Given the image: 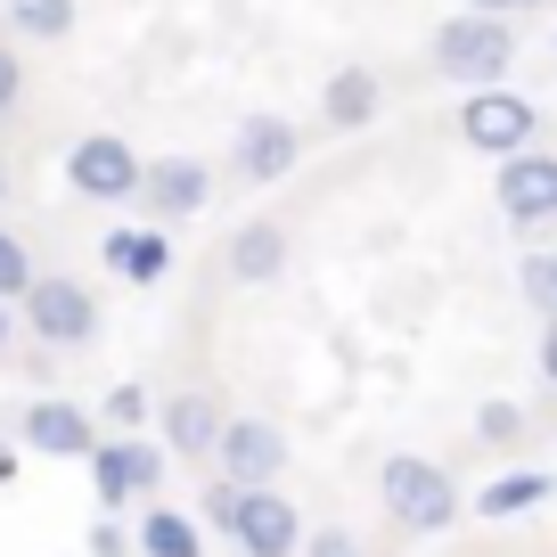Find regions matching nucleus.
Returning <instances> with one entry per match:
<instances>
[{
  "label": "nucleus",
  "mask_w": 557,
  "mask_h": 557,
  "mask_svg": "<svg viewBox=\"0 0 557 557\" xmlns=\"http://www.w3.org/2000/svg\"><path fill=\"white\" fill-rule=\"evenodd\" d=\"M508 66H517V34H508L500 17H468V9H459L451 25H435V74L459 83L468 99L475 90H500Z\"/></svg>",
  "instance_id": "f257e3e1"
},
{
  "label": "nucleus",
  "mask_w": 557,
  "mask_h": 557,
  "mask_svg": "<svg viewBox=\"0 0 557 557\" xmlns=\"http://www.w3.org/2000/svg\"><path fill=\"white\" fill-rule=\"evenodd\" d=\"M377 492H385V508H394V524H410V533H443V524L459 517V484L435 468V459H418V451L385 459Z\"/></svg>",
  "instance_id": "f03ea898"
},
{
  "label": "nucleus",
  "mask_w": 557,
  "mask_h": 557,
  "mask_svg": "<svg viewBox=\"0 0 557 557\" xmlns=\"http://www.w3.org/2000/svg\"><path fill=\"white\" fill-rule=\"evenodd\" d=\"M533 132H541V115H533V99H517V90H475L468 107H459V139H468L475 157H524L533 148Z\"/></svg>",
  "instance_id": "7ed1b4c3"
},
{
  "label": "nucleus",
  "mask_w": 557,
  "mask_h": 557,
  "mask_svg": "<svg viewBox=\"0 0 557 557\" xmlns=\"http://www.w3.org/2000/svg\"><path fill=\"white\" fill-rule=\"evenodd\" d=\"M66 181L90 197V206H123V197H139V181H148V164L123 148L115 132H83L66 148Z\"/></svg>",
  "instance_id": "20e7f679"
},
{
  "label": "nucleus",
  "mask_w": 557,
  "mask_h": 557,
  "mask_svg": "<svg viewBox=\"0 0 557 557\" xmlns=\"http://www.w3.org/2000/svg\"><path fill=\"white\" fill-rule=\"evenodd\" d=\"M230 541H238L246 557H296L304 541V508L287 500L278 484H246V500H238V524H230Z\"/></svg>",
  "instance_id": "39448f33"
},
{
  "label": "nucleus",
  "mask_w": 557,
  "mask_h": 557,
  "mask_svg": "<svg viewBox=\"0 0 557 557\" xmlns=\"http://www.w3.org/2000/svg\"><path fill=\"white\" fill-rule=\"evenodd\" d=\"M164 484V451L139 435H107L99 451H90V492H99V508H123V500H148V492Z\"/></svg>",
  "instance_id": "423d86ee"
},
{
  "label": "nucleus",
  "mask_w": 557,
  "mask_h": 557,
  "mask_svg": "<svg viewBox=\"0 0 557 557\" xmlns=\"http://www.w3.org/2000/svg\"><path fill=\"white\" fill-rule=\"evenodd\" d=\"M25 329L41 345H90L99 336V296H90L83 278H41L34 296H25Z\"/></svg>",
  "instance_id": "0eeeda50"
},
{
  "label": "nucleus",
  "mask_w": 557,
  "mask_h": 557,
  "mask_svg": "<svg viewBox=\"0 0 557 557\" xmlns=\"http://www.w3.org/2000/svg\"><path fill=\"white\" fill-rule=\"evenodd\" d=\"M17 443H25V451H41V459H90L107 435L90 426V410H83V401H58V394H41V401H25V418H17Z\"/></svg>",
  "instance_id": "6e6552de"
},
{
  "label": "nucleus",
  "mask_w": 557,
  "mask_h": 557,
  "mask_svg": "<svg viewBox=\"0 0 557 557\" xmlns=\"http://www.w3.org/2000/svg\"><path fill=\"white\" fill-rule=\"evenodd\" d=\"M304 157V132L287 115H246L238 139H230V164H238V181H255V189H271V181H287Z\"/></svg>",
  "instance_id": "1a4fd4ad"
},
{
  "label": "nucleus",
  "mask_w": 557,
  "mask_h": 557,
  "mask_svg": "<svg viewBox=\"0 0 557 557\" xmlns=\"http://www.w3.org/2000/svg\"><path fill=\"white\" fill-rule=\"evenodd\" d=\"M213 197V173L197 157H157L148 164V181H139V206H148V230H164V222H189L197 206Z\"/></svg>",
  "instance_id": "9d476101"
},
{
  "label": "nucleus",
  "mask_w": 557,
  "mask_h": 557,
  "mask_svg": "<svg viewBox=\"0 0 557 557\" xmlns=\"http://www.w3.org/2000/svg\"><path fill=\"white\" fill-rule=\"evenodd\" d=\"M492 189H500V213H508L517 230L557 222V157H533V148H524V157L500 164V181H492Z\"/></svg>",
  "instance_id": "9b49d317"
},
{
  "label": "nucleus",
  "mask_w": 557,
  "mask_h": 557,
  "mask_svg": "<svg viewBox=\"0 0 557 557\" xmlns=\"http://www.w3.org/2000/svg\"><path fill=\"white\" fill-rule=\"evenodd\" d=\"M213 459H222L230 484H271V475L287 468V435H278L271 418H230V426H222V451H213Z\"/></svg>",
  "instance_id": "f8f14e48"
},
{
  "label": "nucleus",
  "mask_w": 557,
  "mask_h": 557,
  "mask_svg": "<svg viewBox=\"0 0 557 557\" xmlns=\"http://www.w3.org/2000/svg\"><path fill=\"white\" fill-rule=\"evenodd\" d=\"M157 418H164V451H173V459H213V451H222V426H230V418L213 410L206 394H173Z\"/></svg>",
  "instance_id": "ddd939ff"
},
{
  "label": "nucleus",
  "mask_w": 557,
  "mask_h": 557,
  "mask_svg": "<svg viewBox=\"0 0 557 557\" xmlns=\"http://www.w3.org/2000/svg\"><path fill=\"white\" fill-rule=\"evenodd\" d=\"M287 271V222H246L238 238H230V278L238 287H262V278Z\"/></svg>",
  "instance_id": "4468645a"
},
{
  "label": "nucleus",
  "mask_w": 557,
  "mask_h": 557,
  "mask_svg": "<svg viewBox=\"0 0 557 557\" xmlns=\"http://www.w3.org/2000/svg\"><path fill=\"white\" fill-rule=\"evenodd\" d=\"M107 271H123L132 287H157L173 271V238L164 230H107Z\"/></svg>",
  "instance_id": "2eb2a0df"
},
{
  "label": "nucleus",
  "mask_w": 557,
  "mask_h": 557,
  "mask_svg": "<svg viewBox=\"0 0 557 557\" xmlns=\"http://www.w3.org/2000/svg\"><path fill=\"white\" fill-rule=\"evenodd\" d=\"M549 492H557L549 468H508V475H492V484L475 492V517H524V508H541Z\"/></svg>",
  "instance_id": "dca6fc26"
},
{
  "label": "nucleus",
  "mask_w": 557,
  "mask_h": 557,
  "mask_svg": "<svg viewBox=\"0 0 557 557\" xmlns=\"http://www.w3.org/2000/svg\"><path fill=\"white\" fill-rule=\"evenodd\" d=\"M320 107H329L336 132H361V123L377 115V74H369V66H336V74H329V99H320Z\"/></svg>",
  "instance_id": "f3484780"
},
{
  "label": "nucleus",
  "mask_w": 557,
  "mask_h": 557,
  "mask_svg": "<svg viewBox=\"0 0 557 557\" xmlns=\"http://www.w3.org/2000/svg\"><path fill=\"white\" fill-rule=\"evenodd\" d=\"M139 557H206V549H197L189 517H173V508L148 500V517H139Z\"/></svg>",
  "instance_id": "a211bd4d"
},
{
  "label": "nucleus",
  "mask_w": 557,
  "mask_h": 557,
  "mask_svg": "<svg viewBox=\"0 0 557 557\" xmlns=\"http://www.w3.org/2000/svg\"><path fill=\"white\" fill-rule=\"evenodd\" d=\"M9 25H25L34 41L74 34V0H9Z\"/></svg>",
  "instance_id": "6ab92c4d"
},
{
  "label": "nucleus",
  "mask_w": 557,
  "mask_h": 557,
  "mask_svg": "<svg viewBox=\"0 0 557 557\" xmlns=\"http://www.w3.org/2000/svg\"><path fill=\"white\" fill-rule=\"evenodd\" d=\"M41 278H34V255H25V238H9V230H0V304L9 296H34Z\"/></svg>",
  "instance_id": "aec40b11"
},
{
  "label": "nucleus",
  "mask_w": 557,
  "mask_h": 557,
  "mask_svg": "<svg viewBox=\"0 0 557 557\" xmlns=\"http://www.w3.org/2000/svg\"><path fill=\"white\" fill-rule=\"evenodd\" d=\"M524 304H533L541 320H557V255H524Z\"/></svg>",
  "instance_id": "412c9836"
},
{
  "label": "nucleus",
  "mask_w": 557,
  "mask_h": 557,
  "mask_svg": "<svg viewBox=\"0 0 557 557\" xmlns=\"http://www.w3.org/2000/svg\"><path fill=\"white\" fill-rule=\"evenodd\" d=\"M524 435V410L517 401H484V418H475V443H517Z\"/></svg>",
  "instance_id": "4be33fe9"
},
{
  "label": "nucleus",
  "mask_w": 557,
  "mask_h": 557,
  "mask_svg": "<svg viewBox=\"0 0 557 557\" xmlns=\"http://www.w3.org/2000/svg\"><path fill=\"white\" fill-rule=\"evenodd\" d=\"M99 418H107V426H115V435H132L139 418H148V394H139V385H115V394L99 401Z\"/></svg>",
  "instance_id": "5701e85b"
},
{
  "label": "nucleus",
  "mask_w": 557,
  "mask_h": 557,
  "mask_svg": "<svg viewBox=\"0 0 557 557\" xmlns=\"http://www.w3.org/2000/svg\"><path fill=\"white\" fill-rule=\"evenodd\" d=\"M238 500H246V484H230V475H222V484H206V524H222V533H230V524H238Z\"/></svg>",
  "instance_id": "b1692460"
},
{
  "label": "nucleus",
  "mask_w": 557,
  "mask_h": 557,
  "mask_svg": "<svg viewBox=\"0 0 557 557\" xmlns=\"http://www.w3.org/2000/svg\"><path fill=\"white\" fill-rule=\"evenodd\" d=\"M17 99H25V66H17V50L0 41V115H9Z\"/></svg>",
  "instance_id": "393cba45"
},
{
  "label": "nucleus",
  "mask_w": 557,
  "mask_h": 557,
  "mask_svg": "<svg viewBox=\"0 0 557 557\" xmlns=\"http://www.w3.org/2000/svg\"><path fill=\"white\" fill-rule=\"evenodd\" d=\"M304 557H361V549H352V533H312V541H304Z\"/></svg>",
  "instance_id": "a878e982"
},
{
  "label": "nucleus",
  "mask_w": 557,
  "mask_h": 557,
  "mask_svg": "<svg viewBox=\"0 0 557 557\" xmlns=\"http://www.w3.org/2000/svg\"><path fill=\"white\" fill-rule=\"evenodd\" d=\"M90 557H123V524H107V517L90 524Z\"/></svg>",
  "instance_id": "bb28decb"
},
{
  "label": "nucleus",
  "mask_w": 557,
  "mask_h": 557,
  "mask_svg": "<svg viewBox=\"0 0 557 557\" xmlns=\"http://www.w3.org/2000/svg\"><path fill=\"white\" fill-rule=\"evenodd\" d=\"M541 377H549V394H557V320H541Z\"/></svg>",
  "instance_id": "cd10ccee"
},
{
  "label": "nucleus",
  "mask_w": 557,
  "mask_h": 557,
  "mask_svg": "<svg viewBox=\"0 0 557 557\" xmlns=\"http://www.w3.org/2000/svg\"><path fill=\"white\" fill-rule=\"evenodd\" d=\"M517 0H468V17H508Z\"/></svg>",
  "instance_id": "c85d7f7f"
},
{
  "label": "nucleus",
  "mask_w": 557,
  "mask_h": 557,
  "mask_svg": "<svg viewBox=\"0 0 557 557\" xmlns=\"http://www.w3.org/2000/svg\"><path fill=\"white\" fill-rule=\"evenodd\" d=\"M9 475H17V451H9V443H0V484H9Z\"/></svg>",
  "instance_id": "c756f323"
},
{
  "label": "nucleus",
  "mask_w": 557,
  "mask_h": 557,
  "mask_svg": "<svg viewBox=\"0 0 557 557\" xmlns=\"http://www.w3.org/2000/svg\"><path fill=\"white\" fill-rule=\"evenodd\" d=\"M0 345H9V304H0Z\"/></svg>",
  "instance_id": "7c9ffc66"
},
{
  "label": "nucleus",
  "mask_w": 557,
  "mask_h": 557,
  "mask_svg": "<svg viewBox=\"0 0 557 557\" xmlns=\"http://www.w3.org/2000/svg\"><path fill=\"white\" fill-rule=\"evenodd\" d=\"M517 9H557V0H517Z\"/></svg>",
  "instance_id": "2f4dec72"
},
{
  "label": "nucleus",
  "mask_w": 557,
  "mask_h": 557,
  "mask_svg": "<svg viewBox=\"0 0 557 557\" xmlns=\"http://www.w3.org/2000/svg\"><path fill=\"white\" fill-rule=\"evenodd\" d=\"M549 58H557V25H549Z\"/></svg>",
  "instance_id": "473e14b6"
},
{
  "label": "nucleus",
  "mask_w": 557,
  "mask_h": 557,
  "mask_svg": "<svg viewBox=\"0 0 557 557\" xmlns=\"http://www.w3.org/2000/svg\"><path fill=\"white\" fill-rule=\"evenodd\" d=\"M0 197H9V181H0Z\"/></svg>",
  "instance_id": "72a5a7b5"
}]
</instances>
